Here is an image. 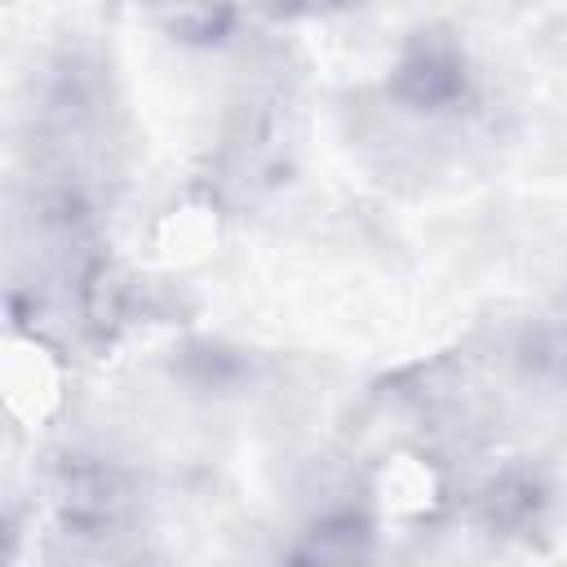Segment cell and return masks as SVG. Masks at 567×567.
Masks as SVG:
<instances>
[{
  "instance_id": "obj_1",
  "label": "cell",
  "mask_w": 567,
  "mask_h": 567,
  "mask_svg": "<svg viewBox=\"0 0 567 567\" xmlns=\"http://www.w3.org/2000/svg\"><path fill=\"white\" fill-rule=\"evenodd\" d=\"M53 509L75 536H111L133 509V483L120 465L71 456L53 478Z\"/></svg>"
},
{
  "instance_id": "obj_2",
  "label": "cell",
  "mask_w": 567,
  "mask_h": 567,
  "mask_svg": "<svg viewBox=\"0 0 567 567\" xmlns=\"http://www.w3.org/2000/svg\"><path fill=\"white\" fill-rule=\"evenodd\" d=\"M390 93L416 111V115H447L461 111L470 102V66L465 53L447 40H416L394 75H390Z\"/></svg>"
}]
</instances>
